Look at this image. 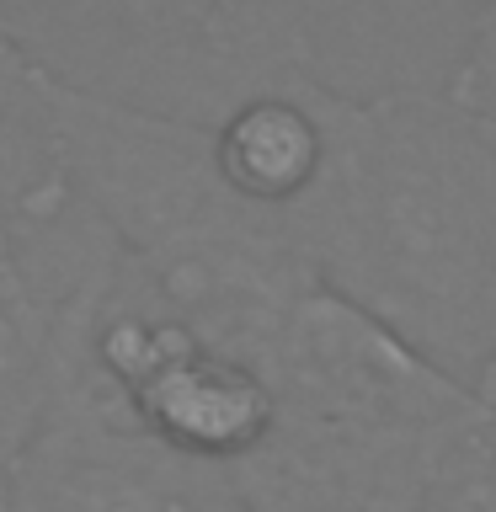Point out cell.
<instances>
[{"instance_id": "cell-1", "label": "cell", "mask_w": 496, "mask_h": 512, "mask_svg": "<svg viewBox=\"0 0 496 512\" xmlns=\"http://www.w3.org/2000/svg\"><path fill=\"white\" fill-rule=\"evenodd\" d=\"M326 294L464 390L496 363V128L443 91L326 96V166L288 214Z\"/></svg>"}, {"instance_id": "cell-2", "label": "cell", "mask_w": 496, "mask_h": 512, "mask_svg": "<svg viewBox=\"0 0 496 512\" xmlns=\"http://www.w3.org/2000/svg\"><path fill=\"white\" fill-rule=\"evenodd\" d=\"M272 427L230 470L246 512H422L480 395L315 288L267 358Z\"/></svg>"}, {"instance_id": "cell-3", "label": "cell", "mask_w": 496, "mask_h": 512, "mask_svg": "<svg viewBox=\"0 0 496 512\" xmlns=\"http://www.w3.org/2000/svg\"><path fill=\"white\" fill-rule=\"evenodd\" d=\"M0 22L59 86L208 134L256 96L326 80L331 54V6L294 0H22Z\"/></svg>"}, {"instance_id": "cell-4", "label": "cell", "mask_w": 496, "mask_h": 512, "mask_svg": "<svg viewBox=\"0 0 496 512\" xmlns=\"http://www.w3.org/2000/svg\"><path fill=\"white\" fill-rule=\"evenodd\" d=\"M43 75V70H38ZM64 166L118 251L150 272H310L288 224L235 198L214 160V134L43 75ZM315 278V272H310Z\"/></svg>"}, {"instance_id": "cell-5", "label": "cell", "mask_w": 496, "mask_h": 512, "mask_svg": "<svg viewBox=\"0 0 496 512\" xmlns=\"http://www.w3.org/2000/svg\"><path fill=\"white\" fill-rule=\"evenodd\" d=\"M123 251L64 166L43 75L22 48L0 64V278L48 315L86 326Z\"/></svg>"}, {"instance_id": "cell-6", "label": "cell", "mask_w": 496, "mask_h": 512, "mask_svg": "<svg viewBox=\"0 0 496 512\" xmlns=\"http://www.w3.org/2000/svg\"><path fill=\"white\" fill-rule=\"evenodd\" d=\"M0 512H246L235 480L182 459L80 379L0 470Z\"/></svg>"}, {"instance_id": "cell-7", "label": "cell", "mask_w": 496, "mask_h": 512, "mask_svg": "<svg viewBox=\"0 0 496 512\" xmlns=\"http://www.w3.org/2000/svg\"><path fill=\"white\" fill-rule=\"evenodd\" d=\"M326 96L320 75L267 91L214 128V160L240 203L283 219L310 198L326 166Z\"/></svg>"}, {"instance_id": "cell-8", "label": "cell", "mask_w": 496, "mask_h": 512, "mask_svg": "<svg viewBox=\"0 0 496 512\" xmlns=\"http://www.w3.org/2000/svg\"><path fill=\"white\" fill-rule=\"evenodd\" d=\"M80 336L86 326L48 315L11 278H0V470L70 384Z\"/></svg>"}, {"instance_id": "cell-9", "label": "cell", "mask_w": 496, "mask_h": 512, "mask_svg": "<svg viewBox=\"0 0 496 512\" xmlns=\"http://www.w3.org/2000/svg\"><path fill=\"white\" fill-rule=\"evenodd\" d=\"M422 512H496V411L486 400L443 448Z\"/></svg>"}, {"instance_id": "cell-10", "label": "cell", "mask_w": 496, "mask_h": 512, "mask_svg": "<svg viewBox=\"0 0 496 512\" xmlns=\"http://www.w3.org/2000/svg\"><path fill=\"white\" fill-rule=\"evenodd\" d=\"M443 96L496 128V0L464 11V38L454 64H448Z\"/></svg>"}]
</instances>
